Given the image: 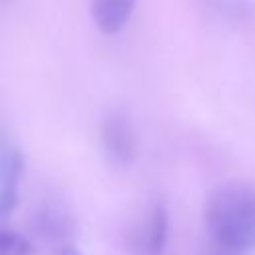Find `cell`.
Here are the masks:
<instances>
[{
  "label": "cell",
  "instance_id": "obj_1",
  "mask_svg": "<svg viewBox=\"0 0 255 255\" xmlns=\"http://www.w3.org/2000/svg\"><path fill=\"white\" fill-rule=\"evenodd\" d=\"M209 237L241 251L255 247V185L225 183L205 203Z\"/></svg>",
  "mask_w": 255,
  "mask_h": 255
},
{
  "label": "cell",
  "instance_id": "obj_2",
  "mask_svg": "<svg viewBox=\"0 0 255 255\" xmlns=\"http://www.w3.org/2000/svg\"><path fill=\"white\" fill-rule=\"evenodd\" d=\"M102 147L110 163L118 167L131 165L137 149L135 131L128 116L114 112L102 124Z\"/></svg>",
  "mask_w": 255,
  "mask_h": 255
},
{
  "label": "cell",
  "instance_id": "obj_3",
  "mask_svg": "<svg viewBox=\"0 0 255 255\" xmlns=\"http://www.w3.org/2000/svg\"><path fill=\"white\" fill-rule=\"evenodd\" d=\"M32 229L42 241L52 243L56 249H60L62 245L72 243L76 227L74 219L64 209L56 205H44L32 215Z\"/></svg>",
  "mask_w": 255,
  "mask_h": 255
},
{
  "label": "cell",
  "instance_id": "obj_4",
  "mask_svg": "<svg viewBox=\"0 0 255 255\" xmlns=\"http://www.w3.org/2000/svg\"><path fill=\"white\" fill-rule=\"evenodd\" d=\"M135 8V0H94L92 18L102 34H118L129 20Z\"/></svg>",
  "mask_w": 255,
  "mask_h": 255
},
{
  "label": "cell",
  "instance_id": "obj_5",
  "mask_svg": "<svg viewBox=\"0 0 255 255\" xmlns=\"http://www.w3.org/2000/svg\"><path fill=\"white\" fill-rule=\"evenodd\" d=\"M169 233V217L161 203L153 205L149 217L145 221V229L141 233V249L147 255H161Z\"/></svg>",
  "mask_w": 255,
  "mask_h": 255
},
{
  "label": "cell",
  "instance_id": "obj_6",
  "mask_svg": "<svg viewBox=\"0 0 255 255\" xmlns=\"http://www.w3.org/2000/svg\"><path fill=\"white\" fill-rule=\"evenodd\" d=\"M0 255H34V245L28 237L0 221Z\"/></svg>",
  "mask_w": 255,
  "mask_h": 255
},
{
  "label": "cell",
  "instance_id": "obj_7",
  "mask_svg": "<svg viewBox=\"0 0 255 255\" xmlns=\"http://www.w3.org/2000/svg\"><path fill=\"white\" fill-rule=\"evenodd\" d=\"M243 253L245 251H241L237 247H231L227 243H221L213 237H209V241L203 247V255H243Z\"/></svg>",
  "mask_w": 255,
  "mask_h": 255
},
{
  "label": "cell",
  "instance_id": "obj_8",
  "mask_svg": "<svg viewBox=\"0 0 255 255\" xmlns=\"http://www.w3.org/2000/svg\"><path fill=\"white\" fill-rule=\"evenodd\" d=\"M56 253H58V255H82V253H80V251H78V249H76L72 243L62 245L60 249H56Z\"/></svg>",
  "mask_w": 255,
  "mask_h": 255
}]
</instances>
